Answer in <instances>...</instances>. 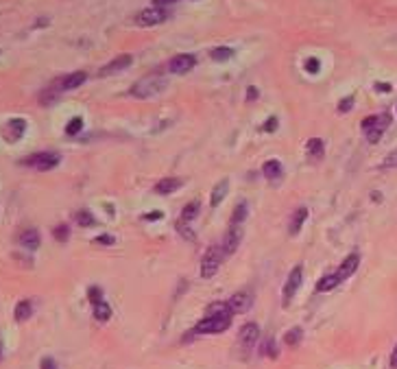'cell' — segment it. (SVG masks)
Returning <instances> with one entry per match:
<instances>
[{
  "label": "cell",
  "mask_w": 397,
  "mask_h": 369,
  "mask_svg": "<svg viewBox=\"0 0 397 369\" xmlns=\"http://www.w3.org/2000/svg\"><path fill=\"white\" fill-rule=\"evenodd\" d=\"M166 88V79L160 77V75H147L138 81L134 88H131V96L136 98H151V96H157L160 92Z\"/></svg>",
  "instance_id": "obj_1"
},
{
  "label": "cell",
  "mask_w": 397,
  "mask_h": 369,
  "mask_svg": "<svg viewBox=\"0 0 397 369\" xmlns=\"http://www.w3.org/2000/svg\"><path fill=\"white\" fill-rule=\"evenodd\" d=\"M231 326V315H205L194 328L196 334H218Z\"/></svg>",
  "instance_id": "obj_2"
},
{
  "label": "cell",
  "mask_w": 397,
  "mask_h": 369,
  "mask_svg": "<svg viewBox=\"0 0 397 369\" xmlns=\"http://www.w3.org/2000/svg\"><path fill=\"white\" fill-rule=\"evenodd\" d=\"M223 258H225V254H223V247L221 245H212L208 252H205V256H203V262H201V278H214L216 275V271H218V267H221V262H223Z\"/></svg>",
  "instance_id": "obj_3"
},
{
  "label": "cell",
  "mask_w": 397,
  "mask_h": 369,
  "mask_svg": "<svg viewBox=\"0 0 397 369\" xmlns=\"http://www.w3.org/2000/svg\"><path fill=\"white\" fill-rule=\"evenodd\" d=\"M388 122H391L388 114L365 118V120H362V131L367 134V140L369 142H378L380 138H382V134H384V129L388 127Z\"/></svg>",
  "instance_id": "obj_4"
},
{
  "label": "cell",
  "mask_w": 397,
  "mask_h": 369,
  "mask_svg": "<svg viewBox=\"0 0 397 369\" xmlns=\"http://www.w3.org/2000/svg\"><path fill=\"white\" fill-rule=\"evenodd\" d=\"M168 16H170L168 9H162V7H149V9H144V11L138 13L136 22L140 24V26H155V24L166 22Z\"/></svg>",
  "instance_id": "obj_5"
},
{
  "label": "cell",
  "mask_w": 397,
  "mask_h": 369,
  "mask_svg": "<svg viewBox=\"0 0 397 369\" xmlns=\"http://www.w3.org/2000/svg\"><path fill=\"white\" fill-rule=\"evenodd\" d=\"M57 164H59L57 153H35L24 160V166H33L37 170H50V168H55Z\"/></svg>",
  "instance_id": "obj_6"
},
{
  "label": "cell",
  "mask_w": 397,
  "mask_h": 369,
  "mask_svg": "<svg viewBox=\"0 0 397 369\" xmlns=\"http://www.w3.org/2000/svg\"><path fill=\"white\" fill-rule=\"evenodd\" d=\"M301 280H303L301 267H295L293 271H290V275H288L286 284H284V306H288L290 299L297 295V291H299V286H301Z\"/></svg>",
  "instance_id": "obj_7"
},
{
  "label": "cell",
  "mask_w": 397,
  "mask_h": 369,
  "mask_svg": "<svg viewBox=\"0 0 397 369\" xmlns=\"http://www.w3.org/2000/svg\"><path fill=\"white\" fill-rule=\"evenodd\" d=\"M240 240H242V227L240 225H229V232L225 234V238H223V254H225V258L227 256H231L238 249V245H240Z\"/></svg>",
  "instance_id": "obj_8"
},
{
  "label": "cell",
  "mask_w": 397,
  "mask_h": 369,
  "mask_svg": "<svg viewBox=\"0 0 397 369\" xmlns=\"http://www.w3.org/2000/svg\"><path fill=\"white\" fill-rule=\"evenodd\" d=\"M24 131H26V120H24V118H11V120L3 127V136H5L7 142H18L20 138L24 136Z\"/></svg>",
  "instance_id": "obj_9"
},
{
  "label": "cell",
  "mask_w": 397,
  "mask_h": 369,
  "mask_svg": "<svg viewBox=\"0 0 397 369\" xmlns=\"http://www.w3.org/2000/svg\"><path fill=\"white\" fill-rule=\"evenodd\" d=\"M194 64H196L194 55H175L168 61V70L173 72V75H186V72L194 68Z\"/></svg>",
  "instance_id": "obj_10"
},
{
  "label": "cell",
  "mask_w": 397,
  "mask_h": 369,
  "mask_svg": "<svg viewBox=\"0 0 397 369\" xmlns=\"http://www.w3.org/2000/svg\"><path fill=\"white\" fill-rule=\"evenodd\" d=\"M257 337H260V328L257 324H244L240 328V334H238V341L244 350H251L255 343H257Z\"/></svg>",
  "instance_id": "obj_11"
},
{
  "label": "cell",
  "mask_w": 397,
  "mask_h": 369,
  "mask_svg": "<svg viewBox=\"0 0 397 369\" xmlns=\"http://www.w3.org/2000/svg\"><path fill=\"white\" fill-rule=\"evenodd\" d=\"M85 79H88V75L85 72H72V75H68V77H63V79H59V81L52 85L57 92H65V90H75V88H79V85H83L85 83Z\"/></svg>",
  "instance_id": "obj_12"
},
{
  "label": "cell",
  "mask_w": 397,
  "mask_h": 369,
  "mask_svg": "<svg viewBox=\"0 0 397 369\" xmlns=\"http://www.w3.org/2000/svg\"><path fill=\"white\" fill-rule=\"evenodd\" d=\"M229 304V308H231V313H247L249 308H251V304H253V297H251V293H247V291H240V293H236V295H231V299L227 301Z\"/></svg>",
  "instance_id": "obj_13"
},
{
  "label": "cell",
  "mask_w": 397,
  "mask_h": 369,
  "mask_svg": "<svg viewBox=\"0 0 397 369\" xmlns=\"http://www.w3.org/2000/svg\"><path fill=\"white\" fill-rule=\"evenodd\" d=\"M358 265H360V256H358V254H349L347 258L343 260V265L339 267V271H336V275H339V280L343 282V280L352 278L354 271L358 269Z\"/></svg>",
  "instance_id": "obj_14"
},
{
  "label": "cell",
  "mask_w": 397,
  "mask_h": 369,
  "mask_svg": "<svg viewBox=\"0 0 397 369\" xmlns=\"http://www.w3.org/2000/svg\"><path fill=\"white\" fill-rule=\"evenodd\" d=\"M129 66H131V55H120V57H116L114 61H109L105 68H101V77H109V75H114V72L129 68Z\"/></svg>",
  "instance_id": "obj_15"
},
{
  "label": "cell",
  "mask_w": 397,
  "mask_h": 369,
  "mask_svg": "<svg viewBox=\"0 0 397 369\" xmlns=\"http://www.w3.org/2000/svg\"><path fill=\"white\" fill-rule=\"evenodd\" d=\"M181 183H183V181L179 179V177H166V179H162V181L155 183V193H160V195H170V193H175V190H179Z\"/></svg>",
  "instance_id": "obj_16"
},
{
  "label": "cell",
  "mask_w": 397,
  "mask_h": 369,
  "mask_svg": "<svg viewBox=\"0 0 397 369\" xmlns=\"http://www.w3.org/2000/svg\"><path fill=\"white\" fill-rule=\"evenodd\" d=\"M262 175L267 177L269 181L280 179V177H282V162H277V160H269V162H264V166H262Z\"/></svg>",
  "instance_id": "obj_17"
},
{
  "label": "cell",
  "mask_w": 397,
  "mask_h": 369,
  "mask_svg": "<svg viewBox=\"0 0 397 369\" xmlns=\"http://www.w3.org/2000/svg\"><path fill=\"white\" fill-rule=\"evenodd\" d=\"M20 245L26 249H37L39 247V232L37 229H24L20 234Z\"/></svg>",
  "instance_id": "obj_18"
},
{
  "label": "cell",
  "mask_w": 397,
  "mask_h": 369,
  "mask_svg": "<svg viewBox=\"0 0 397 369\" xmlns=\"http://www.w3.org/2000/svg\"><path fill=\"white\" fill-rule=\"evenodd\" d=\"M306 219H308V208H297L295 214H293V219H290L288 232L290 234H297L301 229V225H303V221H306Z\"/></svg>",
  "instance_id": "obj_19"
},
{
  "label": "cell",
  "mask_w": 397,
  "mask_h": 369,
  "mask_svg": "<svg viewBox=\"0 0 397 369\" xmlns=\"http://www.w3.org/2000/svg\"><path fill=\"white\" fill-rule=\"evenodd\" d=\"M341 280L336 273H329V275H323V278L319 280V284H316V291L319 293H325V291H332L334 286H339Z\"/></svg>",
  "instance_id": "obj_20"
},
{
  "label": "cell",
  "mask_w": 397,
  "mask_h": 369,
  "mask_svg": "<svg viewBox=\"0 0 397 369\" xmlns=\"http://www.w3.org/2000/svg\"><path fill=\"white\" fill-rule=\"evenodd\" d=\"M227 188H229V181H227V179H223V181L216 183V186H214V193H212V206H218V203L225 199V195H227Z\"/></svg>",
  "instance_id": "obj_21"
},
{
  "label": "cell",
  "mask_w": 397,
  "mask_h": 369,
  "mask_svg": "<svg viewBox=\"0 0 397 369\" xmlns=\"http://www.w3.org/2000/svg\"><path fill=\"white\" fill-rule=\"evenodd\" d=\"M33 315V304L29 299L20 301V304L16 306V321H26Z\"/></svg>",
  "instance_id": "obj_22"
},
{
  "label": "cell",
  "mask_w": 397,
  "mask_h": 369,
  "mask_svg": "<svg viewBox=\"0 0 397 369\" xmlns=\"http://www.w3.org/2000/svg\"><path fill=\"white\" fill-rule=\"evenodd\" d=\"M308 155L312 157V160H321L323 157V142L319 138H312V140L308 142Z\"/></svg>",
  "instance_id": "obj_23"
},
{
  "label": "cell",
  "mask_w": 397,
  "mask_h": 369,
  "mask_svg": "<svg viewBox=\"0 0 397 369\" xmlns=\"http://www.w3.org/2000/svg\"><path fill=\"white\" fill-rule=\"evenodd\" d=\"M94 317L98 321H109L111 317V308L105 304V301H98V304H94Z\"/></svg>",
  "instance_id": "obj_24"
},
{
  "label": "cell",
  "mask_w": 397,
  "mask_h": 369,
  "mask_svg": "<svg viewBox=\"0 0 397 369\" xmlns=\"http://www.w3.org/2000/svg\"><path fill=\"white\" fill-rule=\"evenodd\" d=\"M244 219H247V206H244V203H240V206H236L234 214H231L229 225H242Z\"/></svg>",
  "instance_id": "obj_25"
},
{
  "label": "cell",
  "mask_w": 397,
  "mask_h": 369,
  "mask_svg": "<svg viewBox=\"0 0 397 369\" xmlns=\"http://www.w3.org/2000/svg\"><path fill=\"white\" fill-rule=\"evenodd\" d=\"M75 221L79 223V225H81V227H92V225H94V216H92L90 212H88V210H81V212H77L75 214Z\"/></svg>",
  "instance_id": "obj_26"
},
{
  "label": "cell",
  "mask_w": 397,
  "mask_h": 369,
  "mask_svg": "<svg viewBox=\"0 0 397 369\" xmlns=\"http://www.w3.org/2000/svg\"><path fill=\"white\" fill-rule=\"evenodd\" d=\"M301 328H293V330H288L286 332V337H284V341H286V345H290V347H295V345H299V341H301Z\"/></svg>",
  "instance_id": "obj_27"
},
{
  "label": "cell",
  "mask_w": 397,
  "mask_h": 369,
  "mask_svg": "<svg viewBox=\"0 0 397 369\" xmlns=\"http://www.w3.org/2000/svg\"><path fill=\"white\" fill-rule=\"evenodd\" d=\"M231 55H234V50L227 48V46H221V48L212 50V59H214V61H227Z\"/></svg>",
  "instance_id": "obj_28"
},
{
  "label": "cell",
  "mask_w": 397,
  "mask_h": 369,
  "mask_svg": "<svg viewBox=\"0 0 397 369\" xmlns=\"http://www.w3.org/2000/svg\"><path fill=\"white\" fill-rule=\"evenodd\" d=\"M196 214H198V203H196V201H192V203H188V206L183 208V212H181V221H192Z\"/></svg>",
  "instance_id": "obj_29"
},
{
  "label": "cell",
  "mask_w": 397,
  "mask_h": 369,
  "mask_svg": "<svg viewBox=\"0 0 397 369\" xmlns=\"http://www.w3.org/2000/svg\"><path fill=\"white\" fill-rule=\"evenodd\" d=\"M177 232H179V234L183 236V238L190 240V242H194V240H196V236H194L192 229L186 227V221H179V223H177Z\"/></svg>",
  "instance_id": "obj_30"
},
{
  "label": "cell",
  "mask_w": 397,
  "mask_h": 369,
  "mask_svg": "<svg viewBox=\"0 0 397 369\" xmlns=\"http://www.w3.org/2000/svg\"><path fill=\"white\" fill-rule=\"evenodd\" d=\"M81 129H83V118H72V120L68 122V127H65V134H68V136H77Z\"/></svg>",
  "instance_id": "obj_31"
},
{
  "label": "cell",
  "mask_w": 397,
  "mask_h": 369,
  "mask_svg": "<svg viewBox=\"0 0 397 369\" xmlns=\"http://www.w3.org/2000/svg\"><path fill=\"white\" fill-rule=\"evenodd\" d=\"M264 354H269L271 358H277V354H280V352H277V345H275L273 339H269L267 343H264Z\"/></svg>",
  "instance_id": "obj_32"
},
{
  "label": "cell",
  "mask_w": 397,
  "mask_h": 369,
  "mask_svg": "<svg viewBox=\"0 0 397 369\" xmlns=\"http://www.w3.org/2000/svg\"><path fill=\"white\" fill-rule=\"evenodd\" d=\"M382 168H397V151H393V153L382 162Z\"/></svg>",
  "instance_id": "obj_33"
},
{
  "label": "cell",
  "mask_w": 397,
  "mask_h": 369,
  "mask_svg": "<svg viewBox=\"0 0 397 369\" xmlns=\"http://www.w3.org/2000/svg\"><path fill=\"white\" fill-rule=\"evenodd\" d=\"M90 301H92V304H98V301H103V293H101V288H96V286H92V288H90Z\"/></svg>",
  "instance_id": "obj_34"
},
{
  "label": "cell",
  "mask_w": 397,
  "mask_h": 369,
  "mask_svg": "<svg viewBox=\"0 0 397 369\" xmlns=\"http://www.w3.org/2000/svg\"><path fill=\"white\" fill-rule=\"evenodd\" d=\"M68 234H70L68 225H59V227L55 229V238H57V240H65V238H68Z\"/></svg>",
  "instance_id": "obj_35"
},
{
  "label": "cell",
  "mask_w": 397,
  "mask_h": 369,
  "mask_svg": "<svg viewBox=\"0 0 397 369\" xmlns=\"http://www.w3.org/2000/svg\"><path fill=\"white\" fill-rule=\"evenodd\" d=\"M319 59H316V57H310L308 59V61H306V70L308 72H312V75H314V72H319Z\"/></svg>",
  "instance_id": "obj_36"
},
{
  "label": "cell",
  "mask_w": 397,
  "mask_h": 369,
  "mask_svg": "<svg viewBox=\"0 0 397 369\" xmlns=\"http://www.w3.org/2000/svg\"><path fill=\"white\" fill-rule=\"evenodd\" d=\"M94 242H96V245H114V236H111V234H103V236H98Z\"/></svg>",
  "instance_id": "obj_37"
},
{
  "label": "cell",
  "mask_w": 397,
  "mask_h": 369,
  "mask_svg": "<svg viewBox=\"0 0 397 369\" xmlns=\"http://www.w3.org/2000/svg\"><path fill=\"white\" fill-rule=\"evenodd\" d=\"M352 105H354V98L349 96V98H345V101H341L339 111H349V109H352Z\"/></svg>",
  "instance_id": "obj_38"
},
{
  "label": "cell",
  "mask_w": 397,
  "mask_h": 369,
  "mask_svg": "<svg viewBox=\"0 0 397 369\" xmlns=\"http://www.w3.org/2000/svg\"><path fill=\"white\" fill-rule=\"evenodd\" d=\"M179 3V0H153V7H162V9H166L168 5H175Z\"/></svg>",
  "instance_id": "obj_39"
},
{
  "label": "cell",
  "mask_w": 397,
  "mask_h": 369,
  "mask_svg": "<svg viewBox=\"0 0 397 369\" xmlns=\"http://www.w3.org/2000/svg\"><path fill=\"white\" fill-rule=\"evenodd\" d=\"M277 129V118H269V122L264 125V131H275Z\"/></svg>",
  "instance_id": "obj_40"
},
{
  "label": "cell",
  "mask_w": 397,
  "mask_h": 369,
  "mask_svg": "<svg viewBox=\"0 0 397 369\" xmlns=\"http://www.w3.org/2000/svg\"><path fill=\"white\" fill-rule=\"evenodd\" d=\"M42 369H57L55 360H52V358H44L42 360Z\"/></svg>",
  "instance_id": "obj_41"
},
{
  "label": "cell",
  "mask_w": 397,
  "mask_h": 369,
  "mask_svg": "<svg viewBox=\"0 0 397 369\" xmlns=\"http://www.w3.org/2000/svg\"><path fill=\"white\" fill-rule=\"evenodd\" d=\"M375 90H382V92H391V85H388V83H378V85H375Z\"/></svg>",
  "instance_id": "obj_42"
},
{
  "label": "cell",
  "mask_w": 397,
  "mask_h": 369,
  "mask_svg": "<svg viewBox=\"0 0 397 369\" xmlns=\"http://www.w3.org/2000/svg\"><path fill=\"white\" fill-rule=\"evenodd\" d=\"M391 367H393V369H397V347L393 350V356H391Z\"/></svg>",
  "instance_id": "obj_43"
},
{
  "label": "cell",
  "mask_w": 397,
  "mask_h": 369,
  "mask_svg": "<svg viewBox=\"0 0 397 369\" xmlns=\"http://www.w3.org/2000/svg\"><path fill=\"white\" fill-rule=\"evenodd\" d=\"M255 96H257V90H255V88H249V94H247V98H249V101H253Z\"/></svg>",
  "instance_id": "obj_44"
},
{
  "label": "cell",
  "mask_w": 397,
  "mask_h": 369,
  "mask_svg": "<svg viewBox=\"0 0 397 369\" xmlns=\"http://www.w3.org/2000/svg\"><path fill=\"white\" fill-rule=\"evenodd\" d=\"M160 216H162L160 212H153V214H147V219L151 221V219H160Z\"/></svg>",
  "instance_id": "obj_45"
},
{
  "label": "cell",
  "mask_w": 397,
  "mask_h": 369,
  "mask_svg": "<svg viewBox=\"0 0 397 369\" xmlns=\"http://www.w3.org/2000/svg\"><path fill=\"white\" fill-rule=\"evenodd\" d=\"M0 360H3V343H0Z\"/></svg>",
  "instance_id": "obj_46"
}]
</instances>
